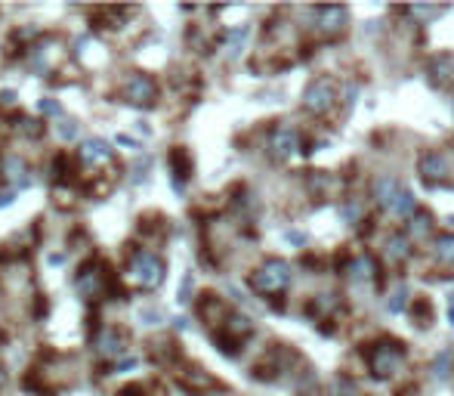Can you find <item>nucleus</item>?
I'll list each match as a JSON object with an SVG mask.
<instances>
[{
    "label": "nucleus",
    "instance_id": "f257e3e1",
    "mask_svg": "<svg viewBox=\"0 0 454 396\" xmlns=\"http://www.w3.org/2000/svg\"><path fill=\"white\" fill-rule=\"evenodd\" d=\"M127 279H130L136 288H142V291H155L161 282H164V260H161L155 251H133V257H130V264H127Z\"/></svg>",
    "mask_w": 454,
    "mask_h": 396
},
{
    "label": "nucleus",
    "instance_id": "f03ea898",
    "mask_svg": "<svg viewBox=\"0 0 454 396\" xmlns=\"http://www.w3.org/2000/svg\"><path fill=\"white\" fill-rule=\"evenodd\" d=\"M290 279H294V273H290V264H288V260L272 257V260H266V264H263V266L251 276V288H254L256 294H281V291H288Z\"/></svg>",
    "mask_w": 454,
    "mask_h": 396
},
{
    "label": "nucleus",
    "instance_id": "7ed1b4c3",
    "mask_svg": "<svg viewBox=\"0 0 454 396\" xmlns=\"http://www.w3.org/2000/svg\"><path fill=\"white\" fill-rule=\"evenodd\" d=\"M402 362H405V347H399V344H392V341L374 344L371 356H368V366H371L374 378H392L399 372Z\"/></svg>",
    "mask_w": 454,
    "mask_h": 396
},
{
    "label": "nucleus",
    "instance_id": "20e7f679",
    "mask_svg": "<svg viewBox=\"0 0 454 396\" xmlns=\"http://www.w3.org/2000/svg\"><path fill=\"white\" fill-rule=\"evenodd\" d=\"M337 99V87L331 78H315L310 87L303 90V108L310 115H328V108Z\"/></svg>",
    "mask_w": 454,
    "mask_h": 396
},
{
    "label": "nucleus",
    "instance_id": "39448f33",
    "mask_svg": "<svg viewBox=\"0 0 454 396\" xmlns=\"http://www.w3.org/2000/svg\"><path fill=\"white\" fill-rule=\"evenodd\" d=\"M124 99L136 108H149L158 99V84L152 81L149 74L136 72V74H130V81L124 84Z\"/></svg>",
    "mask_w": 454,
    "mask_h": 396
},
{
    "label": "nucleus",
    "instance_id": "423d86ee",
    "mask_svg": "<svg viewBox=\"0 0 454 396\" xmlns=\"http://www.w3.org/2000/svg\"><path fill=\"white\" fill-rule=\"evenodd\" d=\"M269 149H272V155H276V158H281V162L294 158L297 152H300V133H297V128H290V124H278V128L272 130Z\"/></svg>",
    "mask_w": 454,
    "mask_h": 396
},
{
    "label": "nucleus",
    "instance_id": "0eeeda50",
    "mask_svg": "<svg viewBox=\"0 0 454 396\" xmlns=\"http://www.w3.org/2000/svg\"><path fill=\"white\" fill-rule=\"evenodd\" d=\"M81 162H84V167H102V164H111V162H115V149H111L106 140L93 137V140H87V142L81 146Z\"/></svg>",
    "mask_w": 454,
    "mask_h": 396
},
{
    "label": "nucleus",
    "instance_id": "6e6552de",
    "mask_svg": "<svg viewBox=\"0 0 454 396\" xmlns=\"http://www.w3.org/2000/svg\"><path fill=\"white\" fill-rule=\"evenodd\" d=\"M448 176V158L439 155V152H430V155L421 158V180L424 183H442Z\"/></svg>",
    "mask_w": 454,
    "mask_h": 396
},
{
    "label": "nucleus",
    "instance_id": "1a4fd4ad",
    "mask_svg": "<svg viewBox=\"0 0 454 396\" xmlns=\"http://www.w3.org/2000/svg\"><path fill=\"white\" fill-rule=\"evenodd\" d=\"M349 25V13L346 6H324V10H319V28L324 31V35H340Z\"/></svg>",
    "mask_w": 454,
    "mask_h": 396
},
{
    "label": "nucleus",
    "instance_id": "9d476101",
    "mask_svg": "<svg viewBox=\"0 0 454 396\" xmlns=\"http://www.w3.org/2000/svg\"><path fill=\"white\" fill-rule=\"evenodd\" d=\"M106 285H108V273H99L96 266L84 269V273L78 276V291L84 294V298H99V294L106 291Z\"/></svg>",
    "mask_w": 454,
    "mask_h": 396
},
{
    "label": "nucleus",
    "instance_id": "9b49d317",
    "mask_svg": "<svg viewBox=\"0 0 454 396\" xmlns=\"http://www.w3.org/2000/svg\"><path fill=\"white\" fill-rule=\"evenodd\" d=\"M402 192V186H399V180L396 176H380V180L374 183V201L380 208H392V201H396V196Z\"/></svg>",
    "mask_w": 454,
    "mask_h": 396
},
{
    "label": "nucleus",
    "instance_id": "f8f14e48",
    "mask_svg": "<svg viewBox=\"0 0 454 396\" xmlns=\"http://www.w3.org/2000/svg\"><path fill=\"white\" fill-rule=\"evenodd\" d=\"M170 171H174V186L183 189V180L192 174V158H188V152L183 146H176L170 152Z\"/></svg>",
    "mask_w": 454,
    "mask_h": 396
},
{
    "label": "nucleus",
    "instance_id": "ddd939ff",
    "mask_svg": "<svg viewBox=\"0 0 454 396\" xmlns=\"http://www.w3.org/2000/svg\"><path fill=\"white\" fill-rule=\"evenodd\" d=\"M4 176L6 183L16 189V186H28V167H25V162L19 155H6L4 158Z\"/></svg>",
    "mask_w": 454,
    "mask_h": 396
},
{
    "label": "nucleus",
    "instance_id": "4468645a",
    "mask_svg": "<svg viewBox=\"0 0 454 396\" xmlns=\"http://www.w3.org/2000/svg\"><path fill=\"white\" fill-rule=\"evenodd\" d=\"M96 353L99 356H121L124 353V338L118 332H102L96 338Z\"/></svg>",
    "mask_w": 454,
    "mask_h": 396
},
{
    "label": "nucleus",
    "instance_id": "2eb2a0df",
    "mask_svg": "<svg viewBox=\"0 0 454 396\" xmlns=\"http://www.w3.org/2000/svg\"><path fill=\"white\" fill-rule=\"evenodd\" d=\"M222 332L232 334V338H247V334L254 332V322L247 316H242V313H229L226 322H222Z\"/></svg>",
    "mask_w": 454,
    "mask_h": 396
},
{
    "label": "nucleus",
    "instance_id": "dca6fc26",
    "mask_svg": "<svg viewBox=\"0 0 454 396\" xmlns=\"http://www.w3.org/2000/svg\"><path fill=\"white\" fill-rule=\"evenodd\" d=\"M390 210H392L396 217H405V220H411V217L417 214V198L411 196L408 189H402L399 196H396V201H392V208H390Z\"/></svg>",
    "mask_w": 454,
    "mask_h": 396
},
{
    "label": "nucleus",
    "instance_id": "f3484780",
    "mask_svg": "<svg viewBox=\"0 0 454 396\" xmlns=\"http://www.w3.org/2000/svg\"><path fill=\"white\" fill-rule=\"evenodd\" d=\"M451 69H454L451 56H436L433 62H430V81L433 84H445V81L451 78Z\"/></svg>",
    "mask_w": 454,
    "mask_h": 396
},
{
    "label": "nucleus",
    "instance_id": "a211bd4d",
    "mask_svg": "<svg viewBox=\"0 0 454 396\" xmlns=\"http://www.w3.org/2000/svg\"><path fill=\"white\" fill-rule=\"evenodd\" d=\"M247 38H251V25H238V28H232V31H229V38H226V53L229 56H238Z\"/></svg>",
    "mask_w": 454,
    "mask_h": 396
},
{
    "label": "nucleus",
    "instance_id": "6ab92c4d",
    "mask_svg": "<svg viewBox=\"0 0 454 396\" xmlns=\"http://www.w3.org/2000/svg\"><path fill=\"white\" fill-rule=\"evenodd\" d=\"M387 257L390 260L411 257V239H408V235H392V239L387 242Z\"/></svg>",
    "mask_w": 454,
    "mask_h": 396
},
{
    "label": "nucleus",
    "instance_id": "aec40b11",
    "mask_svg": "<svg viewBox=\"0 0 454 396\" xmlns=\"http://www.w3.org/2000/svg\"><path fill=\"white\" fill-rule=\"evenodd\" d=\"M433 251H436V257H439V264L451 266L454 264V235L451 232L448 235H439V239H436V245H433Z\"/></svg>",
    "mask_w": 454,
    "mask_h": 396
},
{
    "label": "nucleus",
    "instance_id": "412c9836",
    "mask_svg": "<svg viewBox=\"0 0 454 396\" xmlns=\"http://www.w3.org/2000/svg\"><path fill=\"white\" fill-rule=\"evenodd\" d=\"M349 273H353V279L368 282V279L374 276V260H371V257H356L353 266H349Z\"/></svg>",
    "mask_w": 454,
    "mask_h": 396
},
{
    "label": "nucleus",
    "instance_id": "4be33fe9",
    "mask_svg": "<svg viewBox=\"0 0 454 396\" xmlns=\"http://www.w3.org/2000/svg\"><path fill=\"white\" fill-rule=\"evenodd\" d=\"M430 230H433L430 214H414L411 217V226H408V239H424Z\"/></svg>",
    "mask_w": 454,
    "mask_h": 396
},
{
    "label": "nucleus",
    "instance_id": "5701e85b",
    "mask_svg": "<svg viewBox=\"0 0 454 396\" xmlns=\"http://www.w3.org/2000/svg\"><path fill=\"white\" fill-rule=\"evenodd\" d=\"M405 307H408V288H405V285H402V288H396V291H392V298H390V303H387V310H390L392 316H399Z\"/></svg>",
    "mask_w": 454,
    "mask_h": 396
},
{
    "label": "nucleus",
    "instance_id": "b1692460",
    "mask_svg": "<svg viewBox=\"0 0 454 396\" xmlns=\"http://www.w3.org/2000/svg\"><path fill=\"white\" fill-rule=\"evenodd\" d=\"M448 362H451V353L448 350L436 356V362H433V378H436V381H445V378H448Z\"/></svg>",
    "mask_w": 454,
    "mask_h": 396
},
{
    "label": "nucleus",
    "instance_id": "393cba45",
    "mask_svg": "<svg viewBox=\"0 0 454 396\" xmlns=\"http://www.w3.org/2000/svg\"><path fill=\"white\" fill-rule=\"evenodd\" d=\"M340 217H344V223H356L358 217H362V205H358V201H346V205L340 208Z\"/></svg>",
    "mask_w": 454,
    "mask_h": 396
},
{
    "label": "nucleus",
    "instance_id": "a878e982",
    "mask_svg": "<svg viewBox=\"0 0 454 396\" xmlns=\"http://www.w3.org/2000/svg\"><path fill=\"white\" fill-rule=\"evenodd\" d=\"M192 288H195V276L192 273H186L183 276V285H179V303H188V300H192Z\"/></svg>",
    "mask_w": 454,
    "mask_h": 396
},
{
    "label": "nucleus",
    "instance_id": "bb28decb",
    "mask_svg": "<svg viewBox=\"0 0 454 396\" xmlns=\"http://www.w3.org/2000/svg\"><path fill=\"white\" fill-rule=\"evenodd\" d=\"M59 140H62V142L78 140V121H62V124H59Z\"/></svg>",
    "mask_w": 454,
    "mask_h": 396
},
{
    "label": "nucleus",
    "instance_id": "cd10ccee",
    "mask_svg": "<svg viewBox=\"0 0 454 396\" xmlns=\"http://www.w3.org/2000/svg\"><path fill=\"white\" fill-rule=\"evenodd\" d=\"M38 112H40V115H47V118H53V115L62 112V108H59L56 99H40V103H38Z\"/></svg>",
    "mask_w": 454,
    "mask_h": 396
},
{
    "label": "nucleus",
    "instance_id": "c85d7f7f",
    "mask_svg": "<svg viewBox=\"0 0 454 396\" xmlns=\"http://www.w3.org/2000/svg\"><path fill=\"white\" fill-rule=\"evenodd\" d=\"M408 13H414V16H424V19H430V16H436L439 10H433V6H411Z\"/></svg>",
    "mask_w": 454,
    "mask_h": 396
},
{
    "label": "nucleus",
    "instance_id": "c756f323",
    "mask_svg": "<svg viewBox=\"0 0 454 396\" xmlns=\"http://www.w3.org/2000/svg\"><path fill=\"white\" fill-rule=\"evenodd\" d=\"M288 242H290V245H300V248H303V245H306V235H303V232H288Z\"/></svg>",
    "mask_w": 454,
    "mask_h": 396
},
{
    "label": "nucleus",
    "instance_id": "7c9ffc66",
    "mask_svg": "<svg viewBox=\"0 0 454 396\" xmlns=\"http://www.w3.org/2000/svg\"><path fill=\"white\" fill-rule=\"evenodd\" d=\"M6 205H13V192H4V196H0V208H6Z\"/></svg>",
    "mask_w": 454,
    "mask_h": 396
},
{
    "label": "nucleus",
    "instance_id": "2f4dec72",
    "mask_svg": "<svg viewBox=\"0 0 454 396\" xmlns=\"http://www.w3.org/2000/svg\"><path fill=\"white\" fill-rule=\"evenodd\" d=\"M448 325H454V294L448 298Z\"/></svg>",
    "mask_w": 454,
    "mask_h": 396
},
{
    "label": "nucleus",
    "instance_id": "473e14b6",
    "mask_svg": "<svg viewBox=\"0 0 454 396\" xmlns=\"http://www.w3.org/2000/svg\"><path fill=\"white\" fill-rule=\"evenodd\" d=\"M118 142H121V146H127V149H136V142H133L130 137H118Z\"/></svg>",
    "mask_w": 454,
    "mask_h": 396
}]
</instances>
